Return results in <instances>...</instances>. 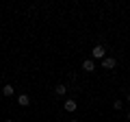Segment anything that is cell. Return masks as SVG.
Here are the masks:
<instances>
[{
  "label": "cell",
  "mask_w": 130,
  "mask_h": 122,
  "mask_svg": "<svg viewBox=\"0 0 130 122\" xmlns=\"http://www.w3.org/2000/svg\"><path fill=\"white\" fill-rule=\"evenodd\" d=\"M115 66H117L115 57H104V59H102V68H104V70H115Z\"/></svg>",
  "instance_id": "obj_1"
},
{
  "label": "cell",
  "mask_w": 130,
  "mask_h": 122,
  "mask_svg": "<svg viewBox=\"0 0 130 122\" xmlns=\"http://www.w3.org/2000/svg\"><path fill=\"white\" fill-rule=\"evenodd\" d=\"M91 55L95 57V59H104V57H106V50H104V46H100V44H98V46H93Z\"/></svg>",
  "instance_id": "obj_2"
},
{
  "label": "cell",
  "mask_w": 130,
  "mask_h": 122,
  "mask_svg": "<svg viewBox=\"0 0 130 122\" xmlns=\"http://www.w3.org/2000/svg\"><path fill=\"white\" fill-rule=\"evenodd\" d=\"M63 107H65V111H76V109H78V105H76L74 98H70V100H65V103H63Z\"/></svg>",
  "instance_id": "obj_3"
},
{
  "label": "cell",
  "mask_w": 130,
  "mask_h": 122,
  "mask_svg": "<svg viewBox=\"0 0 130 122\" xmlns=\"http://www.w3.org/2000/svg\"><path fill=\"white\" fill-rule=\"evenodd\" d=\"M18 105H22V107H28V105H30V98H28V94H20V96H18Z\"/></svg>",
  "instance_id": "obj_4"
},
{
  "label": "cell",
  "mask_w": 130,
  "mask_h": 122,
  "mask_svg": "<svg viewBox=\"0 0 130 122\" xmlns=\"http://www.w3.org/2000/svg\"><path fill=\"white\" fill-rule=\"evenodd\" d=\"M83 70H87V72H93V70H95V63H93L91 59H85V61H83Z\"/></svg>",
  "instance_id": "obj_5"
},
{
  "label": "cell",
  "mask_w": 130,
  "mask_h": 122,
  "mask_svg": "<svg viewBox=\"0 0 130 122\" xmlns=\"http://www.w3.org/2000/svg\"><path fill=\"white\" fill-rule=\"evenodd\" d=\"M2 94H5V96H7V98H11V96H13V94H15V89H13V87H11V85H5V87H2Z\"/></svg>",
  "instance_id": "obj_6"
},
{
  "label": "cell",
  "mask_w": 130,
  "mask_h": 122,
  "mask_svg": "<svg viewBox=\"0 0 130 122\" xmlns=\"http://www.w3.org/2000/svg\"><path fill=\"white\" fill-rule=\"evenodd\" d=\"M65 92H67V85H56V87H54V94L56 96H65Z\"/></svg>",
  "instance_id": "obj_7"
},
{
  "label": "cell",
  "mask_w": 130,
  "mask_h": 122,
  "mask_svg": "<svg viewBox=\"0 0 130 122\" xmlns=\"http://www.w3.org/2000/svg\"><path fill=\"white\" fill-rule=\"evenodd\" d=\"M113 107H115L117 111H119V109H124V100H115V103H113Z\"/></svg>",
  "instance_id": "obj_8"
},
{
  "label": "cell",
  "mask_w": 130,
  "mask_h": 122,
  "mask_svg": "<svg viewBox=\"0 0 130 122\" xmlns=\"http://www.w3.org/2000/svg\"><path fill=\"white\" fill-rule=\"evenodd\" d=\"M126 100H128V103H130V92H128V96H126Z\"/></svg>",
  "instance_id": "obj_9"
},
{
  "label": "cell",
  "mask_w": 130,
  "mask_h": 122,
  "mask_svg": "<svg viewBox=\"0 0 130 122\" xmlns=\"http://www.w3.org/2000/svg\"><path fill=\"white\" fill-rule=\"evenodd\" d=\"M128 122H130V111H128Z\"/></svg>",
  "instance_id": "obj_10"
},
{
  "label": "cell",
  "mask_w": 130,
  "mask_h": 122,
  "mask_svg": "<svg viewBox=\"0 0 130 122\" xmlns=\"http://www.w3.org/2000/svg\"><path fill=\"white\" fill-rule=\"evenodd\" d=\"M5 122H13V120H5Z\"/></svg>",
  "instance_id": "obj_11"
},
{
  "label": "cell",
  "mask_w": 130,
  "mask_h": 122,
  "mask_svg": "<svg viewBox=\"0 0 130 122\" xmlns=\"http://www.w3.org/2000/svg\"><path fill=\"white\" fill-rule=\"evenodd\" d=\"M72 122H78V120H72Z\"/></svg>",
  "instance_id": "obj_12"
}]
</instances>
